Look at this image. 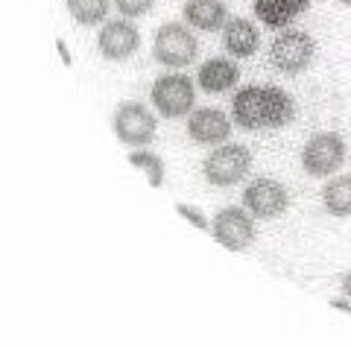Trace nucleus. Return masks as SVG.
<instances>
[{"label": "nucleus", "instance_id": "obj_5", "mask_svg": "<svg viewBox=\"0 0 351 348\" xmlns=\"http://www.w3.org/2000/svg\"><path fill=\"white\" fill-rule=\"evenodd\" d=\"M316 41L311 32H304V29H281V36L272 41V47H269V62H272V68L281 71V73H287V76H295V73H304L307 68L313 64L316 59Z\"/></svg>", "mask_w": 351, "mask_h": 348}, {"label": "nucleus", "instance_id": "obj_8", "mask_svg": "<svg viewBox=\"0 0 351 348\" xmlns=\"http://www.w3.org/2000/svg\"><path fill=\"white\" fill-rule=\"evenodd\" d=\"M211 234L219 246L228 249V252H246L258 237L255 216H252L243 205H226V208H219L214 214Z\"/></svg>", "mask_w": 351, "mask_h": 348}, {"label": "nucleus", "instance_id": "obj_3", "mask_svg": "<svg viewBox=\"0 0 351 348\" xmlns=\"http://www.w3.org/2000/svg\"><path fill=\"white\" fill-rule=\"evenodd\" d=\"M152 108L167 117V121H179V117H188L196 108V79H191L188 73H161L156 82H152L149 91Z\"/></svg>", "mask_w": 351, "mask_h": 348}, {"label": "nucleus", "instance_id": "obj_17", "mask_svg": "<svg viewBox=\"0 0 351 348\" xmlns=\"http://www.w3.org/2000/svg\"><path fill=\"white\" fill-rule=\"evenodd\" d=\"M114 0H64L71 18L82 27H100L106 24V15H108V6Z\"/></svg>", "mask_w": 351, "mask_h": 348}, {"label": "nucleus", "instance_id": "obj_21", "mask_svg": "<svg viewBox=\"0 0 351 348\" xmlns=\"http://www.w3.org/2000/svg\"><path fill=\"white\" fill-rule=\"evenodd\" d=\"M331 308H337V310H346V313H351V299H348V296H343V293H339V299H331Z\"/></svg>", "mask_w": 351, "mask_h": 348}, {"label": "nucleus", "instance_id": "obj_11", "mask_svg": "<svg viewBox=\"0 0 351 348\" xmlns=\"http://www.w3.org/2000/svg\"><path fill=\"white\" fill-rule=\"evenodd\" d=\"M232 135V117L219 108H193L188 114V138L199 147H219Z\"/></svg>", "mask_w": 351, "mask_h": 348}, {"label": "nucleus", "instance_id": "obj_14", "mask_svg": "<svg viewBox=\"0 0 351 348\" xmlns=\"http://www.w3.org/2000/svg\"><path fill=\"white\" fill-rule=\"evenodd\" d=\"M182 18L196 32H219L232 15H228V6L223 0H188L182 6Z\"/></svg>", "mask_w": 351, "mask_h": 348}, {"label": "nucleus", "instance_id": "obj_7", "mask_svg": "<svg viewBox=\"0 0 351 348\" xmlns=\"http://www.w3.org/2000/svg\"><path fill=\"white\" fill-rule=\"evenodd\" d=\"M112 129L123 147L141 149V147H147L156 140L158 123H156V114L149 112V105L129 100V103L117 105V112L112 117Z\"/></svg>", "mask_w": 351, "mask_h": 348}, {"label": "nucleus", "instance_id": "obj_15", "mask_svg": "<svg viewBox=\"0 0 351 348\" xmlns=\"http://www.w3.org/2000/svg\"><path fill=\"white\" fill-rule=\"evenodd\" d=\"M237 82H240L237 62L223 59V56L208 59L199 68V76H196V85H199L205 94H226V91H232Z\"/></svg>", "mask_w": 351, "mask_h": 348}, {"label": "nucleus", "instance_id": "obj_20", "mask_svg": "<svg viewBox=\"0 0 351 348\" xmlns=\"http://www.w3.org/2000/svg\"><path fill=\"white\" fill-rule=\"evenodd\" d=\"M176 211H179V214L184 216V220H191V225L202 228V232H205V228H211V223H208V216H205L199 208H193V205H188V202H179V205H176Z\"/></svg>", "mask_w": 351, "mask_h": 348}, {"label": "nucleus", "instance_id": "obj_6", "mask_svg": "<svg viewBox=\"0 0 351 348\" xmlns=\"http://www.w3.org/2000/svg\"><path fill=\"white\" fill-rule=\"evenodd\" d=\"M346 164V140L337 132H316L302 147V167L313 179H331Z\"/></svg>", "mask_w": 351, "mask_h": 348}, {"label": "nucleus", "instance_id": "obj_10", "mask_svg": "<svg viewBox=\"0 0 351 348\" xmlns=\"http://www.w3.org/2000/svg\"><path fill=\"white\" fill-rule=\"evenodd\" d=\"M141 47V32L132 24V18H114L106 21L97 36V50L103 53V59L108 62H126L129 56H135Z\"/></svg>", "mask_w": 351, "mask_h": 348}, {"label": "nucleus", "instance_id": "obj_16", "mask_svg": "<svg viewBox=\"0 0 351 348\" xmlns=\"http://www.w3.org/2000/svg\"><path fill=\"white\" fill-rule=\"evenodd\" d=\"M322 205L337 220H348L351 216V176H343V173L337 176L334 173L322 188Z\"/></svg>", "mask_w": 351, "mask_h": 348}, {"label": "nucleus", "instance_id": "obj_2", "mask_svg": "<svg viewBox=\"0 0 351 348\" xmlns=\"http://www.w3.org/2000/svg\"><path fill=\"white\" fill-rule=\"evenodd\" d=\"M152 59L170 71L191 68V64L199 59V38H196V29L188 24H179V21L161 24L156 32V41H152Z\"/></svg>", "mask_w": 351, "mask_h": 348}, {"label": "nucleus", "instance_id": "obj_13", "mask_svg": "<svg viewBox=\"0 0 351 348\" xmlns=\"http://www.w3.org/2000/svg\"><path fill=\"white\" fill-rule=\"evenodd\" d=\"M313 0H255L252 12L269 29H287L295 18H302L311 9Z\"/></svg>", "mask_w": 351, "mask_h": 348}, {"label": "nucleus", "instance_id": "obj_1", "mask_svg": "<svg viewBox=\"0 0 351 348\" xmlns=\"http://www.w3.org/2000/svg\"><path fill=\"white\" fill-rule=\"evenodd\" d=\"M295 117V100L278 85H246L234 94L232 121L246 132H278Z\"/></svg>", "mask_w": 351, "mask_h": 348}, {"label": "nucleus", "instance_id": "obj_4", "mask_svg": "<svg viewBox=\"0 0 351 348\" xmlns=\"http://www.w3.org/2000/svg\"><path fill=\"white\" fill-rule=\"evenodd\" d=\"M252 173V149L243 144H219L205 156L202 176L214 188H232Z\"/></svg>", "mask_w": 351, "mask_h": 348}, {"label": "nucleus", "instance_id": "obj_12", "mask_svg": "<svg viewBox=\"0 0 351 348\" xmlns=\"http://www.w3.org/2000/svg\"><path fill=\"white\" fill-rule=\"evenodd\" d=\"M223 32V50L234 59H249L261 50V29L249 18H228Z\"/></svg>", "mask_w": 351, "mask_h": 348}, {"label": "nucleus", "instance_id": "obj_22", "mask_svg": "<svg viewBox=\"0 0 351 348\" xmlns=\"http://www.w3.org/2000/svg\"><path fill=\"white\" fill-rule=\"evenodd\" d=\"M339 293H343V296H348V299H351V269H348V273L343 275V284H339Z\"/></svg>", "mask_w": 351, "mask_h": 348}, {"label": "nucleus", "instance_id": "obj_18", "mask_svg": "<svg viewBox=\"0 0 351 348\" xmlns=\"http://www.w3.org/2000/svg\"><path fill=\"white\" fill-rule=\"evenodd\" d=\"M129 164L144 170L147 182L152 184V188H161L164 184V161L156 156V152H147L144 147H141L138 152H129Z\"/></svg>", "mask_w": 351, "mask_h": 348}, {"label": "nucleus", "instance_id": "obj_9", "mask_svg": "<svg viewBox=\"0 0 351 348\" xmlns=\"http://www.w3.org/2000/svg\"><path fill=\"white\" fill-rule=\"evenodd\" d=\"M243 208L255 220H278L290 208V190L278 179L258 176L246 184L243 190Z\"/></svg>", "mask_w": 351, "mask_h": 348}, {"label": "nucleus", "instance_id": "obj_19", "mask_svg": "<svg viewBox=\"0 0 351 348\" xmlns=\"http://www.w3.org/2000/svg\"><path fill=\"white\" fill-rule=\"evenodd\" d=\"M114 6H117V12L123 15V18H144L149 15L152 9H156V0H114Z\"/></svg>", "mask_w": 351, "mask_h": 348}, {"label": "nucleus", "instance_id": "obj_23", "mask_svg": "<svg viewBox=\"0 0 351 348\" xmlns=\"http://www.w3.org/2000/svg\"><path fill=\"white\" fill-rule=\"evenodd\" d=\"M339 3H346V6H351V0H339Z\"/></svg>", "mask_w": 351, "mask_h": 348}]
</instances>
